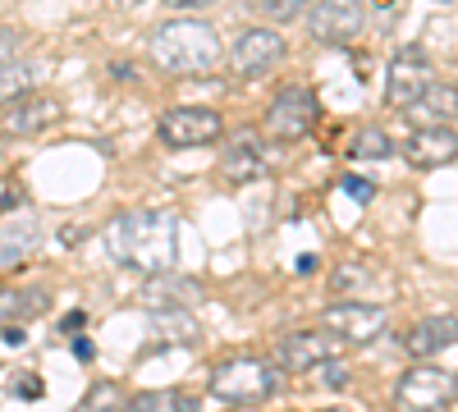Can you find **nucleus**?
Here are the masks:
<instances>
[{
    "mask_svg": "<svg viewBox=\"0 0 458 412\" xmlns=\"http://www.w3.org/2000/svg\"><path fill=\"white\" fill-rule=\"evenodd\" d=\"M101 403H120V408H129V399L114 390V385H97V390L88 394V408H101Z\"/></svg>",
    "mask_w": 458,
    "mask_h": 412,
    "instance_id": "b1692460",
    "label": "nucleus"
},
{
    "mask_svg": "<svg viewBox=\"0 0 458 412\" xmlns=\"http://www.w3.org/2000/svg\"><path fill=\"white\" fill-rule=\"evenodd\" d=\"M454 394H458V381L440 366H427V357L412 371H403V381H399V403L403 408H445Z\"/></svg>",
    "mask_w": 458,
    "mask_h": 412,
    "instance_id": "9d476101",
    "label": "nucleus"
},
{
    "mask_svg": "<svg viewBox=\"0 0 458 412\" xmlns=\"http://www.w3.org/2000/svg\"><path fill=\"white\" fill-rule=\"evenodd\" d=\"M458 156V124H422L408 138V161L417 170H436Z\"/></svg>",
    "mask_w": 458,
    "mask_h": 412,
    "instance_id": "ddd939ff",
    "label": "nucleus"
},
{
    "mask_svg": "<svg viewBox=\"0 0 458 412\" xmlns=\"http://www.w3.org/2000/svg\"><path fill=\"white\" fill-rule=\"evenodd\" d=\"M431 79H436L431 64L417 55V51L394 55V64L386 69V105H390V110H412L417 97L431 88Z\"/></svg>",
    "mask_w": 458,
    "mask_h": 412,
    "instance_id": "6e6552de",
    "label": "nucleus"
},
{
    "mask_svg": "<svg viewBox=\"0 0 458 412\" xmlns=\"http://www.w3.org/2000/svg\"><path fill=\"white\" fill-rule=\"evenodd\" d=\"M5 340H10V344H23L28 334H23V325H5Z\"/></svg>",
    "mask_w": 458,
    "mask_h": 412,
    "instance_id": "c756f323",
    "label": "nucleus"
},
{
    "mask_svg": "<svg viewBox=\"0 0 458 412\" xmlns=\"http://www.w3.org/2000/svg\"><path fill=\"white\" fill-rule=\"evenodd\" d=\"M165 5H174V10H198V5H216V0H165Z\"/></svg>",
    "mask_w": 458,
    "mask_h": 412,
    "instance_id": "bb28decb",
    "label": "nucleus"
},
{
    "mask_svg": "<svg viewBox=\"0 0 458 412\" xmlns=\"http://www.w3.org/2000/svg\"><path fill=\"white\" fill-rule=\"evenodd\" d=\"M60 120V101L47 97V92H23L5 105V133L14 138H32V133H42Z\"/></svg>",
    "mask_w": 458,
    "mask_h": 412,
    "instance_id": "f8f14e48",
    "label": "nucleus"
},
{
    "mask_svg": "<svg viewBox=\"0 0 458 412\" xmlns=\"http://www.w3.org/2000/svg\"><path fill=\"white\" fill-rule=\"evenodd\" d=\"M234 152H239V147H234ZM225 174H229V179H248V174H257V156L248 152V147H243L239 156H225Z\"/></svg>",
    "mask_w": 458,
    "mask_h": 412,
    "instance_id": "412c9836",
    "label": "nucleus"
},
{
    "mask_svg": "<svg viewBox=\"0 0 458 412\" xmlns=\"http://www.w3.org/2000/svg\"><path fill=\"white\" fill-rule=\"evenodd\" d=\"M326 325L335 334H344L349 344H367L386 330V307L380 303H362V298H344V303L326 307Z\"/></svg>",
    "mask_w": 458,
    "mask_h": 412,
    "instance_id": "1a4fd4ad",
    "label": "nucleus"
},
{
    "mask_svg": "<svg viewBox=\"0 0 458 412\" xmlns=\"http://www.w3.org/2000/svg\"><path fill=\"white\" fill-rule=\"evenodd\" d=\"M37 243H42V224H37L32 211H5L0 215V271L23 266L37 252Z\"/></svg>",
    "mask_w": 458,
    "mask_h": 412,
    "instance_id": "9b49d317",
    "label": "nucleus"
},
{
    "mask_svg": "<svg viewBox=\"0 0 458 412\" xmlns=\"http://www.w3.org/2000/svg\"><path fill=\"white\" fill-rule=\"evenodd\" d=\"M335 293H349V298H362V303H380L390 293V275L371 266V261H344V266L330 275Z\"/></svg>",
    "mask_w": 458,
    "mask_h": 412,
    "instance_id": "4468645a",
    "label": "nucleus"
},
{
    "mask_svg": "<svg viewBox=\"0 0 458 412\" xmlns=\"http://www.w3.org/2000/svg\"><path fill=\"white\" fill-rule=\"evenodd\" d=\"M344 349H349V340L326 325V330H293V334H284L271 357H276V366H284V371H317V366H326L330 357H344Z\"/></svg>",
    "mask_w": 458,
    "mask_h": 412,
    "instance_id": "39448f33",
    "label": "nucleus"
},
{
    "mask_svg": "<svg viewBox=\"0 0 458 412\" xmlns=\"http://www.w3.org/2000/svg\"><path fill=\"white\" fill-rule=\"evenodd\" d=\"M321 120V105L308 88H284L271 105H266V115H261V133L271 138V142H298V138H308Z\"/></svg>",
    "mask_w": 458,
    "mask_h": 412,
    "instance_id": "f03ea898",
    "label": "nucleus"
},
{
    "mask_svg": "<svg viewBox=\"0 0 458 412\" xmlns=\"http://www.w3.org/2000/svg\"><path fill=\"white\" fill-rule=\"evenodd\" d=\"M138 412H165V408H193V399H183L179 390H147L133 399Z\"/></svg>",
    "mask_w": 458,
    "mask_h": 412,
    "instance_id": "aec40b11",
    "label": "nucleus"
},
{
    "mask_svg": "<svg viewBox=\"0 0 458 412\" xmlns=\"http://www.w3.org/2000/svg\"><path fill=\"white\" fill-rule=\"evenodd\" d=\"M64 330H83V312H69L64 316Z\"/></svg>",
    "mask_w": 458,
    "mask_h": 412,
    "instance_id": "7c9ffc66",
    "label": "nucleus"
},
{
    "mask_svg": "<svg viewBox=\"0 0 458 412\" xmlns=\"http://www.w3.org/2000/svg\"><path fill=\"white\" fill-rule=\"evenodd\" d=\"M257 10L271 19V23H293L312 10V0H257Z\"/></svg>",
    "mask_w": 458,
    "mask_h": 412,
    "instance_id": "6ab92c4d",
    "label": "nucleus"
},
{
    "mask_svg": "<svg viewBox=\"0 0 458 412\" xmlns=\"http://www.w3.org/2000/svg\"><path fill=\"white\" fill-rule=\"evenodd\" d=\"M349 156H353V161H390V156H394V138L380 129V124H367V129H358V138L349 142Z\"/></svg>",
    "mask_w": 458,
    "mask_h": 412,
    "instance_id": "f3484780",
    "label": "nucleus"
},
{
    "mask_svg": "<svg viewBox=\"0 0 458 412\" xmlns=\"http://www.w3.org/2000/svg\"><path fill=\"white\" fill-rule=\"evenodd\" d=\"M19 316H37V312H47V293L42 289H28V293H19V307H14Z\"/></svg>",
    "mask_w": 458,
    "mask_h": 412,
    "instance_id": "5701e85b",
    "label": "nucleus"
},
{
    "mask_svg": "<svg viewBox=\"0 0 458 412\" xmlns=\"http://www.w3.org/2000/svg\"><path fill=\"white\" fill-rule=\"evenodd\" d=\"M23 92H32V69L5 60V64H0V105H10V101L23 97Z\"/></svg>",
    "mask_w": 458,
    "mask_h": 412,
    "instance_id": "a211bd4d",
    "label": "nucleus"
},
{
    "mask_svg": "<svg viewBox=\"0 0 458 412\" xmlns=\"http://www.w3.org/2000/svg\"><path fill=\"white\" fill-rule=\"evenodd\" d=\"M225 133V120L216 115L211 105H174L161 115L157 138L170 147V152H188V147H207Z\"/></svg>",
    "mask_w": 458,
    "mask_h": 412,
    "instance_id": "20e7f679",
    "label": "nucleus"
},
{
    "mask_svg": "<svg viewBox=\"0 0 458 412\" xmlns=\"http://www.w3.org/2000/svg\"><path fill=\"white\" fill-rule=\"evenodd\" d=\"M19 51H23V37H19L14 28L0 23V64H5V60H19Z\"/></svg>",
    "mask_w": 458,
    "mask_h": 412,
    "instance_id": "4be33fe9",
    "label": "nucleus"
},
{
    "mask_svg": "<svg viewBox=\"0 0 458 412\" xmlns=\"http://www.w3.org/2000/svg\"><path fill=\"white\" fill-rule=\"evenodd\" d=\"M344 193H353L358 202H371V183L367 179H344Z\"/></svg>",
    "mask_w": 458,
    "mask_h": 412,
    "instance_id": "393cba45",
    "label": "nucleus"
},
{
    "mask_svg": "<svg viewBox=\"0 0 458 412\" xmlns=\"http://www.w3.org/2000/svg\"><path fill=\"white\" fill-rule=\"evenodd\" d=\"M211 394L225 403H261L276 394V371L257 357H234L211 371Z\"/></svg>",
    "mask_w": 458,
    "mask_h": 412,
    "instance_id": "7ed1b4c3",
    "label": "nucleus"
},
{
    "mask_svg": "<svg viewBox=\"0 0 458 412\" xmlns=\"http://www.w3.org/2000/svg\"><path fill=\"white\" fill-rule=\"evenodd\" d=\"M151 60L165 73H207L220 60V32L202 19H170L151 32Z\"/></svg>",
    "mask_w": 458,
    "mask_h": 412,
    "instance_id": "f257e3e1",
    "label": "nucleus"
},
{
    "mask_svg": "<svg viewBox=\"0 0 458 412\" xmlns=\"http://www.w3.org/2000/svg\"><path fill=\"white\" fill-rule=\"evenodd\" d=\"M73 353H79V357H83V362H92V357H97V349H92V344H88V340H79V344H73Z\"/></svg>",
    "mask_w": 458,
    "mask_h": 412,
    "instance_id": "c85d7f7f",
    "label": "nucleus"
},
{
    "mask_svg": "<svg viewBox=\"0 0 458 412\" xmlns=\"http://www.w3.org/2000/svg\"><path fill=\"white\" fill-rule=\"evenodd\" d=\"M458 344V316H427L417 321L412 334H408V353L412 357H436L445 349Z\"/></svg>",
    "mask_w": 458,
    "mask_h": 412,
    "instance_id": "2eb2a0df",
    "label": "nucleus"
},
{
    "mask_svg": "<svg viewBox=\"0 0 458 412\" xmlns=\"http://www.w3.org/2000/svg\"><path fill=\"white\" fill-rule=\"evenodd\" d=\"M289 42L276 32V28H243L234 37V46H229V69L239 73V79H257V73L276 69L284 60Z\"/></svg>",
    "mask_w": 458,
    "mask_h": 412,
    "instance_id": "0eeeda50",
    "label": "nucleus"
},
{
    "mask_svg": "<svg viewBox=\"0 0 458 412\" xmlns=\"http://www.w3.org/2000/svg\"><path fill=\"white\" fill-rule=\"evenodd\" d=\"M317 261H321L317 252H302V256H298V271H317Z\"/></svg>",
    "mask_w": 458,
    "mask_h": 412,
    "instance_id": "cd10ccee",
    "label": "nucleus"
},
{
    "mask_svg": "<svg viewBox=\"0 0 458 412\" xmlns=\"http://www.w3.org/2000/svg\"><path fill=\"white\" fill-rule=\"evenodd\" d=\"M417 115H427V124H454L458 120V88L445 79H431V88L417 97Z\"/></svg>",
    "mask_w": 458,
    "mask_h": 412,
    "instance_id": "dca6fc26",
    "label": "nucleus"
},
{
    "mask_svg": "<svg viewBox=\"0 0 458 412\" xmlns=\"http://www.w3.org/2000/svg\"><path fill=\"white\" fill-rule=\"evenodd\" d=\"M14 307H19V293L14 289H0V325H5V316H14Z\"/></svg>",
    "mask_w": 458,
    "mask_h": 412,
    "instance_id": "a878e982",
    "label": "nucleus"
},
{
    "mask_svg": "<svg viewBox=\"0 0 458 412\" xmlns=\"http://www.w3.org/2000/svg\"><path fill=\"white\" fill-rule=\"evenodd\" d=\"M308 28L326 46H349L367 28V0H312Z\"/></svg>",
    "mask_w": 458,
    "mask_h": 412,
    "instance_id": "423d86ee",
    "label": "nucleus"
}]
</instances>
